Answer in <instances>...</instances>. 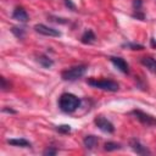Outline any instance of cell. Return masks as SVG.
I'll return each mask as SVG.
<instances>
[{"label":"cell","mask_w":156,"mask_h":156,"mask_svg":"<svg viewBox=\"0 0 156 156\" xmlns=\"http://www.w3.org/2000/svg\"><path fill=\"white\" fill-rule=\"evenodd\" d=\"M124 46H128V48H130L132 50H141V49L144 48L143 45H139V44H132V43L124 44Z\"/></svg>","instance_id":"18"},{"label":"cell","mask_w":156,"mask_h":156,"mask_svg":"<svg viewBox=\"0 0 156 156\" xmlns=\"http://www.w3.org/2000/svg\"><path fill=\"white\" fill-rule=\"evenodd\" d=\"M110 61L112 62V65L117 68V69H119L121 72H123V73H128L129 72V68H128V63L122 58V57H116V56H111L110 57Z\"/></svg>","instance_id":"8"},{"label":"cell","mask_w":156,"mask_h":156,"mask_svg":"<svg viewBox=\"0 0 156 156\" xmlns=\"http://www.w3.org/2000/svg\"><path fill=\"white\" fill-rule=\"evenodd\" d=\"M11 32H12L17 38H20V39H22V38H23V35H24V29H23V28L13 27V28L11 29Z\"/></svg>","instance_id":"16"},{"label":"cell","mask_w":156,"mask_h":156,"mask_svg":"<svg viewBox=\"0 0 156 156\" xmlns=\"http://www.w3.org/2000/svg\"><path fill=\"white\" fill-rule=\"evenodd\" d=\"M129 145H130V147L133 149V151L134 152H136L138 155H150L151 152H150V150L146 147V146H144L139 140H136V139H132L130 141H129Z\"/></svg>","instance_id":"7"},{"label":"cell","mask_w":156,"mask_h":156,"mask_svg":"<svg viewBox=\"0 0 156 156\" xmlns=\"http://www.w3.org/2000/svg\"><path fill=\"white\" fill-rule=\"evenodd\" d=\"M12 17L20 22H27L28 21V13L27 11L23 9V7H16L13 10V13H12Z\"/></svg>","instance_id":"10"},{"label":"cell","mask_w":156,"mask_h":156,"mask_svg":"<svg viewBox=\"0 0 156 156\" xmlns=\"http://www.w3.org/2000/svg\"><path fill=\"white\" fill-rule=\"evenodd\" d=\"M80 106V99L71 93H65L58 99V107L61 111L66 113L74 112Z\"/></svg>","instance_id":"1"},{"label":"cell","mask_w":156,"mask_h":156,"mask_svg":"<svg viewBox=\"0 0 156 156\" xmlns=\"http://www.w3.org/2000/svg\"><path fill=\"white\" fill-rule=\"evenodd\" d=\"M56 129H57L60 133H69V132H71V127H69L68 124H62V126H58Z\"/></svg>","instance_id":"17"},{"label":"cell","mask_w":156,"mask_h":156,"mask_svg":"<svg viewBox=\"0 0 156 156\" xmlns=\"http://www.w3.org/2000/svg\"><path fill=\"white\" fill-rule=\"evenodd\" d=\"M130 113H132L140 123H143V124H145V126H156V118L152 117V116L149 115V113H145V112H143V111H140V110H133Z\"/></svg>","instance_id":"4"},{"label":"cell","mask_w":156,"mask_h":156,"mask_svg":"<svg viewBox=\"0 0 156 156\" xmlns=\"http://www.w3.org/2000/svg\"><path fill=\"white\" fill-rule=\"evenodd\" d=\"M65 5H66L67 7H69L71 10H74V9H76V5H74L71 0H65Z\"/></svg>","instance_id":"21"},{"label":"cell","mask_w":156,"mask_h":156,"mask_svg":"<svg viewBox=\"0 0 156 156\" xmlns=\"http://www.w3.org/2000/svg\"><path fill=\"white\" fill-rule=\"evenodd\" d=\"M140 62H141V65H143L144 67H146L150 72L156 73V60H155V58H152V57H150V56H145V57H141Z\"/></svg>","instance_id":"9"},{"label":"cell","mask_w":156,"mask_h":156,"mask_svg":"<svg viewBox=\"0 0 156 156\" xmlns=\"http://www.w3.org/2000/svg\"><path fill=\"white\" fill-rule=\"evenodd\" d=\"M87 83L93 88H98L106 91H117L119 89L118 83L111 79H88Z\"/></svg>","instance_id":"3"},{"label":"cell","mask_w":156,"mask_h":156,"mask_svg":"<svg viewBox=\"0 0 156 156\" xmlns=\"http://www.w3.org/2000/svg\"><path fill=\"white\" fill-rule=\"evenodd\" d=\"M94 122H95L96 127H98L100 130L105 132V133H113V132H115L113 124H112L107 118H105V117H102V116H98V117L94 119Z\"/></svg>","instance_id":"5"},{"label":"cell","mask_w":156,"mask_h":156,"mask_svg":"<svg viewBox=\"0 0 156 156\" xmlns=\"http://www.w3.org/2000/svg\"><path fill=\"white\" fill-rule=\"evenodd\" d=\"M7 143L10 145H13V146H20V147H29L30 146V143L23 138H20V139H9Z\"/></svg>","instance_id":"13"},{"label":"cell","mask_w":156,"mask_h":156,"mask_svg":"<svg viewBox=\"0 0 156 156\" xmlns=\"http://www.w3.org/2000/svg\"><path fill=\"white\" fill-rule=\"evenodd\" d=\"M133 6H134V9H135L136 11H139L140 7H141V0H134V1H133Z\"/></svg>","instance_id":"20"},{"label":"cell","mask_w":156,"mask_h":156,"mask_svg":"<svg viewBox=\"0 0 156 156\" xmlns=\"http://www.w3.org/2000/svg\"><path fill=\"white\" fill-rule=\"evenodd\" d=\"M43 154H44V155H49V156H51V155H56V154H57V150H56V149H52V147H49V149H46Z\"/></svg>","instance_id":"19"},{"label":"cell","mask_w":156,"mask_h":156,"mask_svg":"<svg viewBox=\"0 0 156 156\" xmlns=\"http://www.w3.org/2000/svg\"><path fill=\"white\" fill-rule=\"evenodd\" d=\"M87 66L85 65H78V66H73V67H69L65 71H62L61 73V77L63 80H68V82H73V80H77L79 79L80 77H83L87 72Z\"/></svg>","instance_id":"2"},{"label":"cell","mask_w":156,"mask_h":156,"mask_svg":"<svg viewBox=\"0 0 156 156\" xmlns=\"http://www.w3.org/2000/svg\"><path fill=\"white\" fill-rule=\"evenodd\" d=\"M104 149L106 151H116V150H119L121 149V145L117 144V143H113V141H107V143H105Z\"/></svg>","instance_id":"15"},{"label":"cell","mask_w":156,"mask_h":156,"mask_svg":"<svg viewBox=\"0 0 156 156\" xmlns=\"http://www.w3.org/2000/svg\"><path fill=\"white\" fill-rule=\"evenodd\" d=\"M34 30L41 35H46V37H60L61 33L55 29V28H51V27H48L43 23H39V24H35L34 26Z\"/></svg>","instance_id":"6"},{"label":"cell","mask_w":156,"mask_h":156,"mask_svg":"<svg viewBox=\"0 0 156 156\" xmlns=\"http://www.w3.org/2000/svg\"><path fill=\"white\" fill-rule=\"evenodd\" d=\"M95 39H96V38H95V34H94V32L90 30V29L85 30V32L83 33L82 38H80V40H82L83 44H93V43L95 41Z\"/></svg>","instance_id":"11"},{"label":"cell","mask_w":156,"mask_h":156,"mask_svg":"<svg viewBox=\"0 0 156 156\" xmlns=\"http://www.w3.org/2000/svg\"><path fill=\"white\" fill-rule=\"evenodd\" d=\"M37 60H38V62H39L44 68H50V67L54 65V61H52L49 56H46V55H39Z\"/></svg>","instance_id":"14"},{"label":"cell","mask_w":156,"mask_h":156,"mask_svg":"<svg viewBox=\"0 0 156 156\" xmlns=\"http://www.w3.org/2000/svg\"><path fill=\"white\" fill-rule=\"evenodd\" d=\"M98 138L95 136V135H87L85 138H84V140H83V143H84V146L87 147V149H89V150H91V149H94L96 145H98Z\"/></svg>","instance_id":"12"}]
</instances>
